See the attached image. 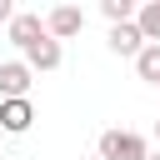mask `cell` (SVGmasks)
I'll return each instance as SVG.
<instances>
[{
  "mask_svg": "<svg viewBox=\"0 0 160 160\" xmlns=\"http://www.w3.org/2000/svg\"><path fill=\"white\" fill-rule=\"evenodd\" d=\"M145 155H150L145 135H135V130H100L95 160H145Z\"/></svg>",
  "mask_w": 160,
  "mask_h": 160,
  "instance_id": "obj_1",
  "label": "cell"
},
{
  "mask_svg": "<svg viewBox=\"0 0 160 160\" xmlns=\"http://www.w3.org/2000/svg\"><path fill=\"white\" fill-rule=\"evenodd\" d=\"M20 65H25L30 75H50V70H60V65H65V45H60V40H50V35H40L35 45H25V50H20Z\"/></svg>",
  "mask_w": 160,
  "mask_h": 160,
  "instance_id": "obj_2",
  "label": "cell"
},
{
  "mask_svg": "<svg viewBox=\"0 0 160 160\" xmlns=\"http://www.w3.org/2000/svg\"><path fill=\"white\" fill-rule=\"evenodd\" d=\"M40 20H45V35H50V40H60V45H65L70 35H80V30H85V10H80V5H55V10H45Z\"/></svg>",
  "mask_w": 160,
  "mask_h": 160,
  "instance_id": "obj_3",
  "label": "cell"
},
{
  "mask_svg": "<svg viewBox=\"0 0 160 160\" xmlns=\"http://www.w3.org/2000/svg\"><path fill=\"white\" fill-rule=\"evenodd\" d=\"M40 35H45V20H40L35 10H15V15H10V25H5V40H10L15 50H25V45H35Z\"/></svg>",
  "mask_w": 160,
  "mask_h": 160,
  "instance_id": "obj_4",
  "label": "cell"
},
{
  "mask_svg": "<svg viewBox=\"0 0 160 160\" xmlns=\"http://www.w3.org/2000/svg\"><path fill=\"white\" fill-rule=\"evenodd\" d=\"M30 85L35 75L20 60H0V100H30Z\"/></svg>",
  "mask_w": 160,
  "mask_h": 160,
  "instance_id": "obj_5",
  "label": "cell"
},
{
  "mask_svg": "<svg viewBox=\"0 0 160 160\" xmlns=\"http://www.w3.org/2000/svg\"><path fill=\"white\" fill-rule=\"evenodd\" d=\"M105 50H110V55H120V60H135V55L145 50V40H140L135 20H125V25H110V35H105Z\"/></svg>",
  "mask_w": 160,
  "mask_h": 160,
  "instance_id": "obj_6",
  "label": "cell"
},
{
  "mask_svg": "<svg viewBox=\"0 0 160 160\" xmlns=\"http://www.w3.org/2000/svg\"><path fill=\"white\" fill-rule=\"evenodd\" d=\"M30 125H35L30 100H0V135H25Z\"/></svg>",
  "mask_w": 160,
  "mask_h": 160,
  "instance_id": "obj_7",
  "label": "cell"
},
{
  "mask_svg": "<svg viewBox=\"0 0 160 160\" xmlns=\"http://www.w3.org/2000/svg\"><path fill=\"white\" fill-rule=\"evenodd\" d=\"M135 30H140V40H145V45H160V0L135 5Z\"/></svg>",
  "mask_w": 160,
  "mask_h": 160,
  "instance_id": "obj_8",
  "label": "cell"
},
{
  "mask_svg": "<svg viewBox=\"0 0 160 160\" xmlns=\"http://www.w3.org/2000/svg\"><path fill=\"white\" fill-rule=\"evenodd\" d=\"M135 75H140L145 85H155V90H160V45H145V50L135 55Z\"/></svg>",
  "mask_w": 160,
  "mask_h": 160,
  "instance_id": "obj_9",
  "label": "cell"
},
{
  "mask_svg": "<svg viewBox=\"0 0 160 160\" xmlns=\"http://www.w3.org/2000/svg\"><path fill=\"white\" fill-rule=\"evenodd\" d=\"M100 15L110 25H125V20H135V0H100Z\"/></svg>",
  "mask_w": 160,
  "mask_h": 160,
  "instance_id": "obj_10",
  "label": "cell"
},
{
  "mask_svg": "<svg viewBox=\"0 0 160 160\" xmlns=\"http://www.w3.org/2000/svg\"><path fill=\"white\" fill-rule=\"evenodd\" d=\"M10 15H15V5H10V0H0V25H10Z\"/></svg>",
  "mask_w": 160,
  "mask_h": 160,
  "instance_id": "obj_11",
  "label": "cell"
},
{
  "mask_svg": "<svg viewBox=\"0 0 160 160\" xmlns=\"http://www.w3.org/2000/svg\"><path fill=\"white\" fill-rule=\"evenodd\" d=\"M155 145H160V120H155Z\"/></svg>",
  "mask_w": 160,
  "mask_h": 160,
  "instance_id": "obj_12",
  "label": "cell"
},
{
  "mask_svg": "<svg viewBox=\"0 0 160 160\" xmlns=\"http://www.w3.org/2000/svg\"><path fill=\"white\" fill-rule=\"evenodd\" d=\"M145 160H160V150H150V155H145Z\"/></svg>",
  "mask_w": 160,
  "mask_h": 160,
  "instance_id": "obj_13",
  "label": "cell"
},
{
  "mask_svg": "<svg viewBox=\"0 0 160 160\" xmlns=\"http://www.w3.org/2000/svg\"><path fill=\"white\" fill-rule=\"evenodd\" d=\"M90 160H95V155H90Z\"/></svg>",
  "mask_w": 160,
  "mask_h": 160,
  "instance_id": "obj_14",
  "label": "cell"
}]
</instances>
